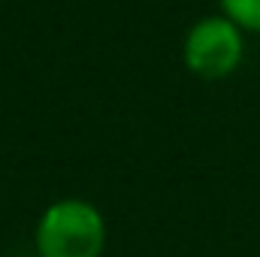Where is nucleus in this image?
<instances>
[{"label": "nucleus", "mask_w": 260, "mask_h": 257, "mask_svg": "<svg viewBox=\"0 0 260 257\" xmlns=\"http://www.w3.org/2000/svg\"><path fill=\"white\" fill-rule=\"evenodd\" d=\"M34 248L37 257H100L106 248V218L82 197L55 200L37 221Z\"/></svg>", "instance_id": "obj_1"}, {"label": "nucleus", "mask_w": 260, "mask_h": 257, "mask_svg": "<svg viewBox=\"0 0 260 257\" xmlns=\"http://www.w3.org/2000/svg\"><path fill=\"white\" fill-rule=\"evenodd\" d=\"M245 58V34L224 15H206L194 21L182 43V61L203 82H221L233 76Z\"/></svg>", "instance_id": "obj_2"}, {"label": "nucleus", "mask_w": 260, "mask_h": 257, "mask_svg": "<svg viewBox=\"0 0 260 257\" xmlns=\"http://www.w3.org/2000/svg\"><path fill=\"white\" fill-rule=\"evenodd\" d=\"M218 6L242 34H260V0H218Z\"/></svg>", "instance_id": "obj_3"}]
</instances>
